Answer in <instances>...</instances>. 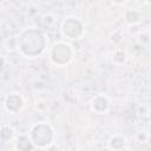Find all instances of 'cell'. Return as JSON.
Returning a JSON list of instances; mask_svg holds the SVG:
<instances>
[{
    "label": "cell",
    "mask_w": 151,
    "mask_h": 151,
    "mask_svg": "<svg viewBox=\"0 0 151 151\" xmlns=\"http://www.w3.org/2000/svg\"><path fill=\"white\" fill-rule=\"evenodd\" d=\"M47 45V39L45 34L35 28L28 27L20 32L17 39V47L20 53L27 58H35L40 55Z\"/></svg>",
    "instance_id": "cell-1"
},
{
    "label": "cell",
    "mask_w": 151,
    "mask_h": 151,
    "mask_svg": "<svg viewBox=\"0 0 151 151\" xmlns=\"http://www.w3.org/2000/svg\"><path fill=\"white\" fill-rule=\"evenodd\" d=\"M28 137H29L32 144L34 145V147L47 149L53 143L54 131L50 124L41 122V123L34 124L31 127V130L28 132Z\"/></svg>",
    "instance_id": "cell-2"
},
{
    "label": "cell",
    "mask_w": 151,
    "mask_h": 151,
    "mask_svg": "<svg viewBox=\"0 0 151 151\" xmlns=\"http://www.w3.org/2000/svg\"><path fill=\"white\" fill-rule=\"evenodd\" d=\"M72 55H73V50H72L71 45H68L64 41L55 42L50 52V58H51L52 63L57 66L67 65L71 61Z\"/></svg>",
    "instance_id": "cell-3"
},
{
    "label": "cell",
    "mask_w": 151,
    "mask_h": 151,
    "mask_svg": "<svg viewBox=\"0 0 151 151\" xmlns=\"http://www.w3.org/2000/svg\"><path fill=\"white\" fill-rule=\"evenodd\" d=\"M60 31L64 37L76 40L83 37L84 34V25L79 18L76 17H66L60 25Z\"/></svg>",
    "instance_id": "cell-4"
},
{
    "label": "cell",
    "mask_w": 151,
    "mask_h": 151,
    "mask_svg": "<svg viewBox=\"0 0 151 151\" xmlns=\"http://www.w3.org/2000/svg\"><path fill=\"white\" fill-rule=\"evenodd\" d=\"M4 106L9 113H18L24 106V99L19 93H9L4 100Z\"/></svg>",
    "instance_id": "cell-5"
},
{
    "label": "cell",
    "mask_w": 151,
    "mask_h": 151,
    "mask_svg": "<svg viewBox=\"0 0 151 151\" xmlns=\"http://www.w3.org/2000/svg\"><path fill=\"white\" fill-rule=\"evenodd\" d=\"M90 106L97 114H105L110 110V99L105 94H97L91 99Z\"/></svg>",
    "instance_id": "cell-6"
},
{
    "label": "cell",
    "mask_w": 151,
    "mask_h": 151,
    "mask_svg": "<svg viewBox=\"0 0 151 151\" xmlns=\"http://www.w3.org/2000/svg\"><path fill=\"white\" fill-rule=\"evenodd\" d=\"M127 139L122 134H113L109 139V147L111 150H124L126 147Z\"/></svg>",
    "instance_id": "cell-7"
},
{
    "label": "cell",
    "mask_w": 151,
    "mask_h": 151,
    "mask_svg": "<svg viewBox=\"0 0 151 151\" xmlns=\"http://www.w3.org/2000/svg\"><path fill=\"white\" fill-rule=\"evenodd\" d=\"M14 149L19 150V151H28V150H33L35 149L34 145L32 144L31 139L26 134H21L17 138L15 143H14Z\"/></svg>",
    "instance_id": "cell-8"
},
{
    "label": "cell",
    "mask_w": 151,
    "mask_h": 151,
    "mask_svg": "<svg viewBox=\"0 0 151 151\" xmlns=\"http://www.w3.org/2000/svg\"><path fill=\"white\" fill-rule=\"evenodd\" d=\"M124 18H125V21L129 24V25H137L142 20V17H140V13L137 11V9H126L125 11V14H124Z\"/></svg>",
    "instance_id": "cell-9"
},
{
    "label": "cell",
    "mask_w": 151,
    "mask_h": 151,
    "mask_svg": "<svg viewBox=\"0 0 151 151\" xmlns=\"http://www.w3.org/2000/svg\"><path fill=\"white\" fill-rule=\"evenodd\" d=\"M13 138H14V130L8 125L1 126V129H0V140L6 143V142L12 140Z\"/></svg>",
    "instance_id": "cell-10"
},
{
    "label": "cell",
    "mask_w": 151,
    "mask_h": 151,
    "mask_svg": "<svg viewBox=\"0 0 151 151\" xmlns=\"http://www.w3.org/2000/svg\"><path fill=\"white\" fill-rule=\"evenodd\" d=\"M112 60L114 64H124L126 61V53L123 50H116L112 54Z\"/></svg>",
    "instance_id": "cell-11"
},
{
    "label": "cell",
    "mask_w": 151,
    "mask_h": 151,
    "mask_svg": "<svg viewBox=\"0 0 151 151\" xmlns=\"http://www.w3.org/2000/svg\"><path fill=\"white\" fill-rule=\"evenodd\" d=\"M123 40V34L120 31H113L110 35V41L113 44V45H118L120 44Z\"/></svg>",
    "instance_id": "cell-12"
},
{
    "label": "cell",
    "mask_w": 151,
    "mask_h": 151,
    "mask_svg": "<svg viewBox=\"0 0 151 151\" xmlns=\"http://www.w3.org/2000/svg\"><path fill=\"white\" fill-rule=\"evenodd\" d=\"M113 4H116V5H122V4H124L125 2V0H111Z\"/></svg>",
    "instance_id": "cell-13"
},
{
    "label": "cell",
    "mask_w": 151,
    "mask_h": 151,
    "mask_svg": "<svg viewBox=\"0 0 151 151\" xmlns=\"http://www.w3.org/2000/svg\"><path fill=\"white\" fill-rule=\"evenodd\" d=\"M145 4L146 5H150V0H145Z\"/></svg>",
    "instance_id": "cell-14"
}]
</instances>
